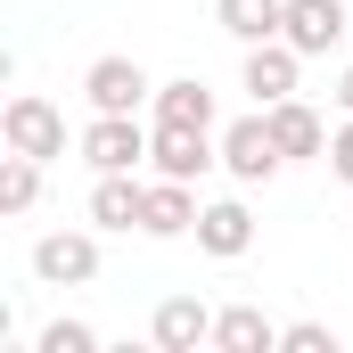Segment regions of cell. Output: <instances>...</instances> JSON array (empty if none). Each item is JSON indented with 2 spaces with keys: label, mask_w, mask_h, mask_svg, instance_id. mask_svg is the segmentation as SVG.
<instances>
[{
  "label": "cell",
  "mask_w": 353,
  "mask_h": 353,
  "mask_svg": "<svg viewBox=\"0 0 353 353\" xmlns=\"http://www.w3.org/2000/svg\"><path fill=\"white\" fill-rule=\"evenodd\" d=\"M279 17H288V0H214V25L230 33V41H279Z\"/></svg>",
  "instance_id": "cell-16"
},
{
  "label": "cell",
  "mask_w": 353,
  "mask_h": 353,
  "mask_svg": "<svg viewBox=\"0 0 353 353\" xmlns=\"http://www.w3.org/2000/svg\"><path fill=\"white\" fill-rule=\"evenodd\" d=\"M197 214H205V205H197V181H148V197H140V230H148V239H189V230H197Z\"/></svg>",
  "instance_id": "cell-8"
},
{
  "label": "cell",
  "mask_w": 353,
  "mask_h": 353,
  "mask_svg": "<svg viewBox=\"0 0 353 353\" xmlns=\"http://www.w3.org/2000/svg\"><path fill=\"white\" fill-rule=\"evenodd\" d=\"M140 197H148L140 173H99V189H90V222H99V230H140Z\"/></svg>",
  "instance_id": "cell-14"
},
{
  "label": "cell",
  "mask_w": 353,
  "mask_h": 353,
  "mask_svg": "<svg viewBox=\"0 0 353 353\" xmlns=\"http://www.w3.org/2000/svg\"><path fill=\"white\" fill-rule=\"evenodd\" d=\"M148 337H157L165 353H197V345H214V312H205L197 296H165L157 321H148Z\"/></svg>",
  "instance_id": "cell-11"
},
{
  "label": "cell",
  "mask_w": 353,
  "mask_h": 353,
  "mask_svg": "<svg viewBox=\"0 0 353 353\" xmlns=\"http://www.w3.org/2000/svg\"><path fill=\"white\" fill-rule=\"evenodd\" d=\"M148 165H157L165 181H205L214 165H222V140H214V132H173V123H157Z\"/></svg>",
  "instance_id": "cell-7"
},
{
  "label": "cell",
  "mask_w": 353,
  "mask_h": 353,
  "mask_svg": "<svg viewBox=\"0 0 353 353\" xmlns=\"http://www.w3.org/2000/svg\"><path fill=\"white\" fill-rule=\"evenodd\" d=\"M214 345L222 353H271L279 345V321H263V304H222L214 312Z\"/></svg>",
  "instance_id": "cell-15"
},
{
  "label": "cell",
  "mask_w": 353,
  "mask_h": 353,
  "mask_svg": "<svg viewBox=\"0 0 353 353\" xmlns=\"http://www.w3.org/2000/svg\"><path fill=\"white\" fill-rule=\"evenodd\" d=\"M148 123H173V132H214V90L197 83V74L157 83V99H148Z\"/></svg>",
  "instance_id": "cell-12"
},
{
  "label": "cell",
  "mask_w": 353,
  "mask_h": 353,
  "mask_svg": "<svg viewBox=\"0 0 353 353\" xmlns=\"http://www.w3.org/2000/svg\"><path fill=\"white\" fill-rule=\"evenodd\" d=\"M0 140H8L17 157H41V165H58V157H66V115H58L41 90H17V99L0 107Z\"/></svg>",
  "instance_id": "cell-1"
},
{
  "label": "cell",
  "mask_w": 353,
  "mask_h": 353,
  "mask_svg": "<svg viewBox=\"0 0 353 353\" xmlns=\"http://www.w3.org/2000/svg\"><path fill=\"white\" fill-rule=\"evenodd\" d=\"M279 41H296L304 58H329L337 41H353V8H345V0H288Z\"/></svg>",
  "instance_id": "cell-6"
},
{
  "label": "cell",
  "mask_w": 353,
  "mask_h": 353,
  "mask_svg": "<svg viewBox=\"0 0 353 353\" xmlns=\"http://www.w3.org/2000/svg\"><path fill=\"white\" fill-rule=\"evenodd\" d=\"M33 197H41V157H0V214H33Z\"/></svg>",
  "instance_id": "cell-17"
},
{
  "label": "cell",
  "mask_w": 353,
  "mask_h": 353,
  "mask_svg": "<svg viewBox=\"0 0 353 353\" xmlns=\"http://www.w3.org/2000/svg\"><path fill=\"white\" fill-rule=\"evenodd\" d=\"M33 279H41V288H90V279H99V239H90V230H50V239H33Z\"/></svg>",
  "instance_id": "cell-5"
},
{
  "label": "cell",
  "mask_w": 353,
  "mask_h": 353,
  "mask_svg": "<svg viewBox=\"0 0 353 353\" xmlns=\"http://www.w3.org/2000/svg\"><path fill=\"white\" fill-rule=\"evenodd\" d=\"M279 165H288V157H279V140H271V115H263V107H255V115H239V123L222 132V173H230V181H247V189H255V181H271Z\"/></svg>",
  "instance_id": "cell-4"
},
{
  "label": "cell",
  "mask_w": 353,
  "mask_h": 353,
  "mask_svg": "<svg viewBox=\"0 0 353 353\" xmlns=\"http://www.w3.org/2000/svg\"><path fill=\"white\" fill-rule=\"evenodd\" d=\"M189 239H197V247H205L214 263H239V255L255 247V214H247L239 197H214V205L197 214V230H189Z\"/></svg>",
  "instance_id": "cell-10"
},
{
  "label": "cell",
  "mask_w": 353,
  "mask_h": 353,
  "mask_svg": "<svg viewBox=\"0 0 353 353\" xmlns=\"http://www.w3.org/2000/svg\"><path fill=\"white\" fill-rule=\"evenodd\" d=\"M263 115H271V140H279L288 165H296V157H329V123H321L304 99H271Z\"/></svg>",
  "instance_id": "cell-13"
},
{
  "label": "cell",
  "mask_w": 353,
  "mask_h": 353,
  "mask_svg": "<svg viewBox=\"0 0 353 353\" xmlns=\"http://www.w3.org/2000/svg\"><path fill=\"white\" fill-rule=\"evenodd\" d=\"M329 173H337V181L353 189V115L337 123V132H329Z\"/></svg>",
  "instance_id": "cell-20"
},
{
  "label": "cell",
  "mask_w": 353,
  "mask_h": 353,
  "mask_svg": "<svg viewBox=\"0 0 353 353\" xmlns=\"http://www.w3.org/2000/svg\"><path fill=\"white\" fill-rule=\"evenodd\" d=\"M296 74H304V50H296V41H255V50H247V66H239V83L255 90V107L296 99Z\"/></svg>",
  "instance_id": "cell-9"
},
{
  "label": "cell",
  "mask_w": 353,
  "mask_h": 353,
  "mask_svg": "<svg viewBox=\"0 0 353 353\" xmlns=\"http://www.w3.org/2000/svg\"><path fill=\"white\" fill-rule=\"evenodd\" d=\"M41 353H99V329L90 321H50L41 329Z\"/></svg>",
  "instance_id": "cell-18"
},
{
  "label": "cell",
  "mask_w": 353,
  "mask_h": 353,
  "mask_svg": "<svg viewBox=\"0 0 353 353\" xmlns=\"http://www.w3.org/2000/svg\"><path fill=\"white\" fill-rule=\"evenodd\" d=\"M279 345H288V353H337V329H329V321H288Z\"/></svg>",
  "instance_id": "cell-19"
},
{
  "label": "cell",
  "mask_w": 353,
  "mask_h": 353,
  "mask_svg": "<svg viewBox=\"0 0 353 353\" xmlns=\"http://www.w3.org/2000/svg\"><path fill=\"white\" fill-rule=\"evenodd\" d=\"M148 140H157V123H140V115H90L83 123V165L90 173H140Z\"/></svg>",
  "instance_id": "cell-2"
},
{
  "label": "cell",
  "mask_w": 353,
  "mask_h": 353,
  "mask_svg": "<svg viewBox=\"0 0 353 353\" xmlns=\"http://www.w3.org/2000/svg\"><path fill=\"white\" fill-rule=\"evenodd\" d=\"M337 107H345V115H353V66H345V74H337Z\"/></svg>",
  "instance_id": "cell-21"
},
{
  "label": "cell",
  "mask_w": 353,
  "mask_h": 353,
  "mask_svg": "<svg viewBox=\"0 0 353 353\" xmlns=\"http://www.w3.org/2000/svg\"><path fill=\"white\" fill-rule=\"evenodd\" d=\"M83 99H90V115H140V107L157 99V83H148L140 58H90Z\"/></svg>",
  "instance_id": "cell-3"
}]
</instances>
